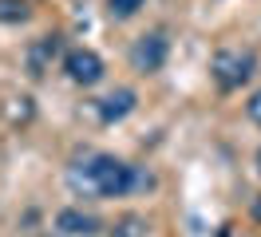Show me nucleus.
<instances>
[{
	"instance_id": "nucleus-5",
	"label": "nucleus",
	"mask_w": 261,
	"mask_h": 237,
	"mask_svg": "<svg viewBox=\"0 0 261 237\" xmlns=\"http://www.w3.org/2000/svg\"><path fill=\"white\" fill-rule=\"evenodd\" d=\"M135 99H139V95L130 91V87H119V91L103 95V99L95 103V115L103 119V123H119V119H127L130 111H135Z\"/></svg>"
},
{
	"instance_id": "nucleus-4",
	"label": "nucleus",
	"mask_w": 261,
	"mask_h": 237,
	"mask_svg": "<svg viewBox=\"0 0 261 237\" xmlns=\"http://www.w3.org/2000/svg\"><path fill=\"white\" fill-rule=\"evenodd\" d=\"M64 71H67L71 83L91 87V83L103 79V60H99V51H91V47H71L64 56Z\"/></svg>"
},
{
	"instance_id": "nucleus-6",
	"label": "nucleus",
	"mask_w": 261,
	"mask_h": 237,
	"mask_svg": "<svg viewBox=\"0 0 261 237\" xmlns=\"http://www.w3.org/2000/svg\"><path fill=\"white\" fill-rule=\"evenodd\" d=\"M56 229L67 237H91L99 229V221L91 214H83V209H60L56 214Z\"/></svg>"
},
{
	"instance_id": "nucleus-3",
	"label": "nucleus",
	"mask_w": 261,
	"mask_h": 237,
	"mask_svg": "<svg viewBox=\"0 0 261 237\" xmlns=\"http://www.w3.org/2000/svg\"><path fill=\"white\" fill-rule=\"evenodd\" d=\"M166 36L163 32H147V36H139L135 47H130V67L139 71V75H154V71H163L166 63Z\"/></svg>"
},
{
	"instance_id": "nucleus-11",
	"label": "nucleus",
	"mask_w": 261,
	"mask_h": 237,
	"mask_svg": "<svg viewBox=\"0 0 261 237\" xmlns=\"http://www.w3.org/2000/svg\"><path fill=\"white\" fill-rule=\"evenodd\" d=\"M249 119H253V123L261 126V91L253 95V99H249Z\"/></svg>"
},
{
	"instance_id": "nucleus-8",
	"label": "nucleus",
	"mask_w": 261,
	"mask_h": 237,
	"mask_svg": "<svg viewBox=\"0 0 261 237\" xmlns=\"http://www.w3.org/2000/svg\"><path fill=\"white\" fill-rule=\"evenodd\" d=\"M0 20H4V24L28 20V4H24V0H0Z\"/></svg>"
},
{
	"instance_id": "nucleus-1",
	"label": "nucleus",
	"mask_w": 261,
	"mask_h": 237,
	"mask_svg": "<svg viewBox=\"0 0 261 237\" xmlns=\"http://www.w3.org/2000/svg\"><path fill=\"white\" fill-rule=\"evenodd\" d=\"M71 182L83 190H91L99 198H123L139 186H150V178L143 170H135L130 162L115 154H91L87 162H80V170L71 174Z\"/></svg>"
},
{
	"instance_id": "nucleus-12",
	"label": "nucleus",
	"mask_w": 261,
	"mask_h": 237,
	"mask_svg": "<svg viewBox=\"0 0 261 237\" xmlns=\"http://www.w3.org/2000/svg\"><path fill=\"white\" fill-rule=\"evenodd\" d=\"M257 166H261V150H257Z\"/></svg>"
},
{
	"instance_id": "nucleus-10",
	"label": "nucleus",
	"mask_w": 261,
	"mask_h": 237,
	"mask_svg": "<svg viewBox=\"0 0 261 237\" xmlns=\"http://www.w3.org/2000/svg\"><path fill=\"white\" fill-rule=\"evenodd\" d=\"M139 233H143V221L139 218H127L119 229H115V237H139Z\"/></svg>"
},
{
	"instance_id": "nucleus-2",
	"label": "nucleus",
	"mask_w": 261,
	"mask_h": 237,
	"mask_svg": "<svg viewBox=\"0 0 261 237\" xmlns=\"http://www.w3.org/2000/svg\"><path fill=\"white\" fill-rule=\"evenodd\" d=\"M253 67H257L253 51H238V47H226V51H218V56H214V79H218V87H226V91L242 87L245 79L253 75Z\"/></svg>"
},
{
	"instance_id": "nucleus-7",
	"label": "nucleus",
	"mask_w": 261,
	"mask_h": 237,
	"mask_svg": "<svg viewBox=\"0 0 261 237\" xmlns=\"http://www.w3.org/2000/svg\"><path fill=\"white\" fill-rule=\"evenodd\" d=\"M56 51H60V36H44V40L32 47V56H28V67H32V75H40V71H44V63H48Z\"/></svg>"
},
{
	"instance_id": "nucleus-9",
	"label": "nucleus",
	"mask_w": 261,
	"mask_h": 237,
	"mask_svg": "<svg viewBox=\"0 0 261 237\" xmlns=\"http://www.w3.org/2000/svg\"><path fill=\"white\" fill-rule=\"evenodd\" d=\"M143 4H147V0H107V12H111L115 20H130Z\"/></svg>"
}]
</instances>
